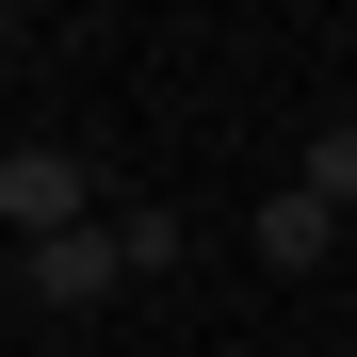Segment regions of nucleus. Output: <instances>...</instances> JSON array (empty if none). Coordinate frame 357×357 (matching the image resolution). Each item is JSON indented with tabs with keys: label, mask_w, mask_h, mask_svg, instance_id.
I'll use <instances>...</instances> for the list:
<instances>
[{
	"label": "nucleus",
	"mask_w": 357,
	"mask_h": 357,
	"mask_svg": "<svg viewBox=\"0 0 357 357\" xmlns=\"http://www.w3.org/2000/svg\"><path fill=\"white\" fill-rule=\"evenodd\" d=\"M0 227H17V260L66 244V227H98V162L82 146H17V162H0Z\"/></svg>",
	"instance_id": "1"
},
{
	"label": "nucleus",
	"mask_w": 357,
	"mask_h": 357,
	"mask_svg": "<svg viewBox=\"0 0 357 357\" xmlns=\"http://www.w3.org/2000/svg\"><path fill=\"white\" fill-rule=\"evenodd\" d=\"M17 292H33V309H114V292H130L114 211H98V227H66V244H33V260H17Z\"/></svg>",
	"instance_id": "2"
},
{
	"label": "nucleus",
	"mask_w": 357,
	"mask_h": 357,
	"mask_svg": "<svg viewBox=\"0 0 357 357\" xmlns=\"http://www.w3.org/2000/svg\"><path fill=\"white\" fill-rule=\"evenodd\" d=\"M244 244H260L276 276H325V244H341V211L309 195V178H276V195H260V227H244Z\"/></svg>",
	"instance_id": "3"
},
{
	"label": "nucleus",
	"mask_w": 357,
	"mask_h": 357,
	"mask_svg": "<svg viewBox=\"0 0 357 357\" xmlns=\"http://www.w3.org/2000/svg\"><path fill=\"white\" fill-rule=\"evenodd\" d=\"M114 244H130V276H178L195 227H178V195H114Z\"/></svg>",
	"instance_id": "4"
},
{
	"label": "nucleus",
	"mask_w": 357,
	"mask_h": 357,
	"mask_svg": "<svg viewBox=\"0 0 357 357\" xmlns=\"http://www.w3.org/2000/svg\"><path fill=\"white\" fill-rule=\"evenodd\" d=\"M292 178H309L325 211H357V114H325V130H309V162H292Z\"/></svg>",
	"instance_id": "5"
}]
</instances>
